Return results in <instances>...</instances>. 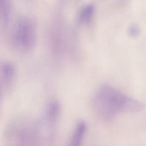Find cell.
Returning <instances> with one entry per match:
<instances>
[{
  "instance_id": "cell-1",
  "label": "cell",
  "mask_w": 146,
  "mask_h": 146,
  "mask_svg": "<svg viewBox=\"0 0 146 146\" xmlns=\"http://www.w3.org/2000/svg\"><path fill=\"white\" fill-rule=\"evenodd\" d=\"M92 106L98 117L105 121L111 120L121 113L140 111L144 107L142 102L108 84L98 88L92 99Z\"/></svg>"
},
{
  "instance_id": "cell-8",
  "label": "cell",
  "mask_w": 146,
  "mask_h": 146,
  "mask_svg": "<svg viewBox=\"0 0 146 146\" xmlns=\"http://www.w3.org/2000/svg\"><path fill=\"white\" fill-rule=\"evenodd\" d=\"M1 18L4 25H6L10 19L11 11L10 0H1Z\"/></svg>"
},
{
  "instance_id": "cell-4",
  "label": "cell",
  "mask_w": 146,
  "mask_h": 146,
  "mask_svg": "<svg viewBox=\"0 0 146 146\" xmlns=\"http://www.w3.org/2000/svg\"><path fill=\"white\" fill-rule=\"evenodd\" d=\"M11 45L14 51L26 54L35 47L36 40V27L28 18H23L15 24L12 32Z\"/></svg>"
},
{
  "instance_id": "cell-5",
  "label": "cell",
  "mask_w": 146,
  "mask_h": 146,
  "mask_svg": "<svg viewBox=\"0 0 146 146\" xmlns=\"http://www.w3.org/2000/svg\"><path fill=\"white\" fill-rule=\"evenodd\" d=\"M17 67L11 61H5L0 69V84L1 98L5 97L13 87L17 76Z\"/></svg>"
},
{
  "instance_id": "cell-7",
  "label": "cell",
  "mask_w": 146,
  "mask_h": 146,
  "mask_svg": "<svg viewBox=\"0 0 146 146\" xmlns=\"http://www.w3.org/2000/svg\"><path fill=\"white\" fill-rule=\"evenodd\" d=\"M94 11L95 7L93 5H88L84 7L79 13V21L82 23H89L92 20Z\"/></svg>"
},
{
  "instance_id": "cell-2",
  "label": "cell",
  "mask_w": 146,
  "mask_h": 146,
  "mask_svg": "<svg viewBox=\"0 0 146 146\" xmlns=\"http://www.w3.org/2000/svg\"><path fill=\"white\" fill-rule=\"evenodd\" d=\"M6 143L11 146L41 145L36 120L27 116H19L7 124L4 131Z\"/></svg>"
},
{
  "instance_id": "cell-3",
  "label": "cell",
  "mask_w": 146,
  "mask_h": 146,
  "mask_svg": "<svg viewBox=\"0 0 146 146\" xmlns=\"http://www.w3.org/2000/svg\"><path fill=\"white\" fill-rule=\"evenodd\" d=\"M61 113V104L58 100L51 99L48 102L41 115L36 119L41 145L54 142Z\"/></svg>"
},
{
  "instance_id": "cell-6",
  "label": "cell",
  "mask_w": 146,
  "mask_h": 146,
  "mask_svg": "<svg viewBox=\"0 0 146 146\" xmlns=\"http://www.w3.org/2000/svg\"><path fill=\"white\" fill-rule=\"evenodd\" d=\"M87 130V125L84 120L78 121L76 124L70 138L71 146H80L83 140Z\"/></svg>"
},
{
  "instance_id": "cell-9",
  "label": "cell",
  "mask_w": 146,
  "mask_h": 146,
  "mask_svg": "<svg viewBox=\"0 0 146 146\" xmlns=\"http://www.w3.org/2000/svg\"><path fill=\"white\" fill-rule=\"evenodd\" d=\"M129 35L131 37H135L139 35L140 30L137 25H133L129 29Z\"/></svg>"
}]
</instances>
